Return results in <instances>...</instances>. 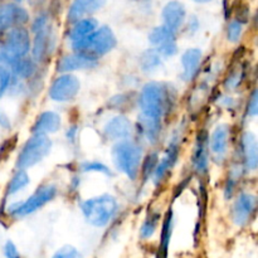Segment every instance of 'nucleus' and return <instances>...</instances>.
Returning a JSON list of instances; mask_svg holds the SVG:
<instances>
[{
	"label": "nucleus",
	"mask_w": 258,
	"mask_h": 258,
	"mask_svg": "<svg viewBox=\"0 0 258 258\" xmlns=\"http://www.w3.org/2000/svg\"><path fill=\"white\" fill-rule=\"evenodd\" d=\"M170 101L168 86L160 82L146 83L139 98L141 115L163 120V116L170 106Z\"/></svg>",
	"instance_id": "obj_1"
},
{
	"label": "nucleus",
	"mask_w": 258,
	"mask_h": 258,
	"mask_svg": "<svg viewBox=\"0 0 258 258\" xmlns=\"http://www.w3.org/2000/svg\"><path fill=\"white\" fill-rule=\"evenodd\" d=\"M112 160L121 173L135 180L143 164V149L128 139L120 140L112 148Z\"/></svg>",
	"instance_id": "obj_2"
},
{
	"label": "nucleus",
	"mask_w": 258,
	"mask_h": 258,
	"mask_svg": "<svg viewBox=\"0 0 258 258\" xmlns=\"http://www.w3.org/2000/svg\"><path fill=\"white\" fill-rule=\"evenodd\" d=\"M118 204L115 197L110 194L87 199L81 204V211L86 221L93 227H105L117 212Z\"/></svg>",
	"instance_id": "obj_3"
},
{
	"label": "nucleus",
	"mask_w": 258,
	"mask_h": 258,
	"mask_svg": "<svg viewBox=\"0 0 258 258\" xmlns=\"http://www.w3.org/2000/svg\"><path fill=\"white\" fill-rule=\"evenodd\" d=\"M75 52H85L98 58L110 53L117 44L115 33L110 27H101L87 37L71 42Z\"/></svg>",
	"instance_id": "obj_4"
},
{
	"label": "nucleus",
	"mask_w": 258,
	"mask_h": 258,
	"mask_svg": "<svg viewBox=\"0 0 258 258\" xmlns=\"http://www.w3.org/2000/svg\"><path fill=\"white\" fill-rule=\"evenodd\" d=\"M52 150V140L47 135L33 134L32 138L24 144L17 159L18 169H29L37 165Z\"/></svg>",
	"instance_id": "obj_5"
},
{
	"label": "nucleus",
	"mask_w": 258,
	"mask_h": 258,
	"mask_svg": "<svg viewBox=\"0 0 258 258\" xmlns=\"http://www.w3.org/2000/svg\"><path fill=\"white\" fill-rule=\"evenodd\" d=\"M30 48H32V39H30L29 32L27 28L20 25V27H14L8 30L0 54L10 66V63L14 62L18 58L25 57L30 52Z\"/></svg>",
	"instance_id": "obj_6"
},
{
	"label": "nucleus",
	"mask_w": 258,
	"mask_h": 258,
	"mask_svg": "<svg viewBox=\"0 0 258 258\" xmlns=\"http://www.w3.org/2000/svg\"><path fill=\"white\" fill-rule=\"evenodd\" d=\"M32 30L34 33V39L32 40L33 59L37 62L47 59L54 45V35L49 24L47 15H39L33 22Z\"/></svg>",
	"instance_id": "obj_7"
},
{
	"label": "nucleus",
	"mask_w": 258,
	"mask_h": 258,
	"mask_svg": "<svg viewBox=\"0 0 258 258\" xmlns=\"http://www.w3.org/2000/svg\"><path fill=\"white\" fill-rule=\"evenodd\" d=\"M57 194V188L54 185H44L40 186L38 190H35L27 201L24 202H15L10 204L8 212L14 218H23L25 216L34 213L35 211L40 209L52 202Z\"/></svg>",
	"instance_id": "obj_8"
},
{
	"label": "nucleus",
	"mask_w": 258,
	"mask_h": 258,
	"mask_svg": "<svg viewBox=\"0 0 258 258\" xmlns=\"http://www.w3.org/2000/svg\"><path fill=\"white\" fill-rule=\"evenodd\" d=\"M81 88L80 80L70 73H63L53 81L49 87V97L55 102H67L78 95Z\"/></svg>",
	"instance_id": "obj_9"
},
{
	"label": "nucleus",
	"mask_w": 258,
	"mask_h": 258,
	"mask_svg": "<svg viewBox=\"0 0 258 258\" xmlns=\"http://www.w3.org/2000/svg\"><path fill=\"white\" fill-rule=\"evenodd\" d=\"M97 64V58L85 52H75L73 54L64 55L57 63V70L60 73H70L73 71L93 68Z\"/></svg>",
	"instance_id": "obj_10"
},
{
	"label": "nucleus",
	"mask_w": 258,
	"mask_h": 258,
	"mask_svg": "<svg viewBox=\"0 0 258 258\" xmlns=\"http://www.w3.org/2000/svg\"><path fill=\"white\" fill-rule=\"evenodd\" d=\"M29 20L27 10L17 4H5L0 7V30H9L20 27Z\"/></svg>",
	"instance_id": "obj_11"
},
{
	"label": "nucleus",
	"mask_w": 258,
	"mask_h": 258,
	"mask_svg": "<svg viewBox=\"0 0 258 258\" xmlns=\"http://www.w3.org/2000/svg\"><path fill=\"white\" fill-rule=\"evenodd\" d=\"M256 209V197L249 193H242L234 202L232 217L237 226H244L251 219Z\"/></svg>",
	"instance_id": "obj_12"
},
{
	"label": "nucleus",
	"mask_w": 258,
	"mask_h": 258,
	"mask_svg": "<svg viewBox=\"0 0 258 258\" xmlns=\"http://www.w3.org/2000/svg\"><path fill=\"white\" fill-rule=\"evenodd\" d=\"M161 17H163L164 25L173 30V32H176V30L183 27L184 22H185V8L180 2L173 0V2H169L164 7Z\"/></svg>",
	"instance_id": "obj_13"
},
{
	"label": "nucleus",
	"mask_w": 258,
	"mask_h": 258,
	"mask_svg": "<svg viewBox=\"0 0 258 258\" xmlns=\"http://www.w3.org/2000/svg\"><path fill=\"white\" fill-rule=\"evenodd\" d=\"M134 133V125L125 116H116L105 125V135L110 140H125L131 138Z\"/></svg>",
	"instance_id": "obj_14"
},
{
	"label": "nucleus",
	"mask_w": 258,
	"mask_h": 258,
	"mask_svg": "<svg viewBox=\"0 0 258 258\" xmlns=\"http://www.w3.org/2000/svg\"><path fill=\"white\" fill-rule=\"evenodd\" d=\"M106 4V0H75L68 10V22L75 23L100 10Z\"/></svg>",
	"instance_id": "obj_15"
},
{
	"label": "nucleus",
	"mask_w": 258,
	"mask_h": 258,
	"mask_svg": "<svg viewBox=\"0 0 258 258\" xmlns=\"http://www.w3.org/2000/svg\"><path fill=\"white\" fill-rule=\"evenodd\" d=\"M62 126V118L57 112L53 111H45L40 113L35 120L34 125L32 127L33 134H40V135H48V134H54Z\"/></svg>",
	"instance_id": "obj_16"
},
{
	"label": "nucleus",
	"mask_w": 258,
	"mask_h": 258,
	"mask_svg": "<svg viewBox=\"0 0 258 258\" xmlns=\"http://www.w3.org/2000/svg\"><path fill=\"white\" fill-rule=\"evenodd\" d=\"M202 62V50L199 48H190L185 50L181 55V66H183V77L184 81H191L198 75L199 67Z\"/></svg>",
	"instance_id": "obj_17"
},
{
	"label": "nucleus",
	"mask_w": 258,
	"mask_h": 258,
	"mask_svg": "<svg viewBox=\"0 0 258 258\" xmlns=\"http://www.w3.org/2000/svg\"><path fill=\"white\" fill-rule=\"evenodd\" d=\"M241 146L246 168L249 170H256L258 164V146L254 134L246 131L241 138Z\"/></svg>",
	"instance_id": "obj_18"
},
{
	"label": "nucleus",
	"mask_w": 258,
	"mask_h": 258,
	"mask_svg": "<svg viewBox=\"0 0 258 258\" xmlns=\"http://www.w3.org/2000/svg\"><path fill=\"white\" fill-rule=\"evenodd\" d=\"M228 127L226 125H219L214 128L212 133L211 141V151L217 159H222L227 153V146H228Z\"/></svg>",
	"instance_id": "obj_19"
},
{
	"label": "nucleus",
	"mask_w": 258,
	"mask_h": 258,
	"mask_svg": "<svg viewBox=\"0 0 258 258\" xmlns=\"http://www.w3.org/2000/svg\"><path fill=\"white\" fill-rule=\"evenodd\" d=\"M178 145L175 144H171L170 146L166 150L165 155L161 159L160 161H158V165H156L155 170H154L153 176L155 183H160L164 179V176L168 174V171L170 170L174 166V164L176 163V159H178Z\"/></svg>",
	"instance_id": "obj_20"
},
{
	"label": "nucleus",
	"mask_w": 258,
	"mask_h": 258,
	"mask_svg": "<svg viewBox=\"0 0 258 258\" xmlns=\"http://www.w3.org/2000/svg\"><path fill=\"white\" fill-rule=\"evenodd\" d=\"M139 127L144 138L150 144H156L159 141L161 134V120L160 118L148 117L145 115H140L139 118Z\"/></svg>",
	"instance_id": "obj_21"
},
{
	"label": "nucleus",
	"mask_w": 258,
	"mask_h": 258,
	"mask_svg": "<svg viewBox=\"0 0 258 258\" xmlns=\"http://www.w3.org/2000/svg\"><path fill=\"white\" fill-rule=\"evenodd\" d=\"M208 141L204 136H199L193 153V166L197 173H206L208 169Z\"/></svg>",
	"instance_id": "obj_22"
},
{
	"label": "nucleus",
	"mask_w": 258,
	"mask_h": 258,
	"mask_svg": "<svg viewBox=\"0 0 258 258\" xmlns=\"http://www.w3.org/2000/svg\"><path fill=\"white\" fill-rule=\"evenodd\" d=\"M97 27L98 22L96 19H93V18H82V19L75 22L70 33H68V38H70L71 42H75V40L90 35L91 33L97 29Z\"/></svg>",
	"instance_id": "obj_23"
},
{
	"label": "nucleus",
	"mask_w": 258,
	"mask_h": 258,
	"mask_svg": "<svg viewBox=\"0 0 258 258\" xmlns=\"http://www.w3.org/2000/svg\"><path fill=\"white\" fill-rule=\"evenodd\" d=\"M10 70H12L13 75H15L19 78H30L37 71V66H35V60L33 58H28L27 55L22 58H18L14 62L10 63Z\"/></svg>",
	"instance_id": "obj_24"
},
{
	"label": "nucleus",
	"mask_w": 258,
	"mask_h": 258,
	"mask_svg": "<svg viewBox=\"0 0 258 258\" xmlns=\"http://www.w3.org/2000/svg\"><path fill=\"white\" fill-rule=\"evenodd\" d=\"M161 64V55L156 49H148L141 54L140 67L144 72H154Z\"/></svg>",
	"instance_id": "obj_25"
},
{
	"label": "nucleus",
	"mask_w": 258,
	"mask_h": 258,
	"mask_svg": "<svg viewBox=\"0 0 258 258\" xmlns=\"http://www.w3.org/2000/svg\"><path fill=\"white\" fill-rule=\"evenodd\" d=\"M170 40H175V32L169 29L165 25L155 27L149 34V42L155 47H159V45L170 42Z\"/></svg>",
	"instance_id": "obj_26"
},
{
	"label": "nucleus",
	"mask_w": 258,
	"mask_h": 258,
	"mask_svg": "<svg viewBox=\"0 0 258 258\" xmlns=\"http://www.w3.org/2000/svg\"><path fill=\"white\" fill-rule=\"evenodd\" d=\"M29 181H30L29 175H28L27 171L19 169V170L13 175L12 180L9 181V185H8V189H7V194L8 196H12V194H15L18 193V191L23 190V189L29 184Z\"/></svg>",
	"instance_id": "obj_27"
},
{
	"label": "nucleus",
	"mask_w": 258,
	"mask_h": 258,
	"mask_svg": "<svg viewBox=\"0 0 258 258\" xmlns=\"http://www.w3.org/2000/svg\"><path fill=\"white\" fill-rule=\"evenodd\" d=\"M13 73L10 70L9 64H4L0 67V98L7 93L9 90L10 85H12Z\"/></svg>",
	"instance_id": "obj_28"
},
{
	"label": "nucleus",
	"mask_w": 258,
	"mask_h": 258,
	"mask_svg": "<svg viewBox=\"0 0 258 258\" xmlns=\"http://www.w3.org/2000/svg\"><path fill=\"white\" fill-rule=\"evenodd\" d=\"M242 33H243V25H242L241 20H232L227 28V38H228L229 42H238L242 37Z\"/></svg>",
	"instance_id": "obj_29"
},
{
	"label": "nucleus",
	"mask_w": 258,
	"mask_h": 258,
	"mask_svg": "<svg viewBox=\"0 0 258 258\" xmlns=\"http://www.w3.org/2000/svg\"><path fill=\"white\" fill-rule=\"evenodd\" d=\"M158 218L159 217L156 214H151L146 218V221L144 222V224L141 226V238L144 239H148L155 233V229H156V223H158Z\"/></svg>",
	"instance_id": "obj_30"
},
{
	"label": "nucleus",
	"mask_w": 258,
	"mask_h": 258,
	"mask_svg": "<svg viewBox=\"0 0 258 258\" xmlns=\"http://www.w3.org/2000/svg\"><path fill=\"white\" fill-rule=\"evenodd\" d=\"M158 159L159 158H158V155H156V154H150V155H149L148 158L145 159L144 164H141V165H143L144 179L149 178V176H150L151 174L154 173L156 165H158Z\"/></svg>",
	"instance_id": "obj_31"
},
{
	"label": "nucleus",
	"mask_w": 258,
	"mask_h": 258,
	"mask_svg": "<svg viewBox=\"0 0 258 258\" xmlns=\"http://www.w3.org/2000/svg\"><path fill=\"white\" fill-rule=\"evenodd\" d=\"M82 170L83 171H97V173H102L105 175L112 176L110 169L106 165H103L102 163H97V161H91V163H85L82 164Z\"/></svg>",
	"instance_id": "obj_32"
},
{
	"label": "nucleus",
	"mask_w": 258,
	"mask_h": 258,
	"mask_svg": "<svg viewBox=\"0 0 258 258\" xmlns=\"http://www.w3.org/2000/svg\"><path fill=\"white\" fill-rule=\"evenodd\" d=\"M156 50H158L161 57H173L178 52V45H176L175 40H170V42L159 45Z\"/></svg>",
	"instance_id": "obj_33"
},
{
	"label": "nucleus",
	"mask_w": 258,
	"mask_h": 258,
	"mask_svg": "<svg viewBox=\"0 0 258 258\" xmlns=\"http://www.w3.org/2000/svg\"><path fill=\"white\" fill-rule=\"evenodd\" d=\"M52 258H82V254L80 251L72 246H64L60 249H58Z\"/></svg>",
	"instance_id": "obj_34"
},
{
	"label": "nucleus",
	"mask_w": 258,
	"mask_h": 258,
	"mask_svg": "<svg viewBox=\"0 0 258 258\" xmlns=\"http://www.w3.org/2000/svg\"><path fill=\"white\" fill-rule=\"evenodd\" d=\"M258 112V92L257 90H254L252 92L251 97H249L248 103H247V113H248L251 117H254Z\"/></svg>",
	"instance_id": "obj_35"
},
{
	"label": "nucleus",
	"mask_w": 258,
	"mask_h": 258,
	"mask_svg": "<svg viewBox=\"0 0 258 258\" xmlns=\"http://www.w3.org/2000/svg\"><path fill=\"white\" fill-rule=\"evenodd\" d=\"M4 253L7 258H20L19 252H18L17 247H15V244L13 243L12 241H8L7 243H5Z\"/></svg>",
	"instance_id": "obj_36"
},
{
	"label": "nucleus",
	"mask_w": 258,
	"mask_h": 258,
	"mask_svg": "<svg viewBox=\"0 0 258 258\" xmlns=\"http://www.w3.org/2000/svg\"><path fill=\"white\" fill-rule=\"evenodd\" d=\"M0 125H2L3 127H5V128H8L10 126L9 118H8V116L5 115L3 111H0Z\"/></svg>",
	"instance_id": "obj_37"
},
{
	"label": "nucleus",
	"mask_w": 258,
	"mask_h": 258,
	"mask_svg": "<svg viewBox=\"0 0 258 258\" xmlns=\"http://www.w3.org/2000/svg\"><path fill=\"white\" fill-rule=\"evenodd\" d=\"M196 2H198V3H208V2H211V0H196Z\"/></svg>",
	"instance_id": "obj_38"
},
{
	"label": "nucleus",
	"mask_w": 258,
	"mask_h": 258,
	"mask_svg": "<svg viewBox=\"0 0 258 258\" xmlns=\"http://www.w3.org/2000/svg\"><path fill=\"white\" fill-rule=\"evenodd\" d=\"M14 2H17V3H20V2H22V0H14Z\"/></svg>",
	"instance_id": "obj_39"
}]
</instances>
